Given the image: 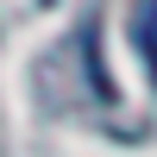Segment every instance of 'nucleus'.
<instances>
[{"instance_id": "obj_1", "label": "nucleus", "mask_w": 157, "mask_h": 157, "mask_svg": "<svg viewBox=\"0 0 157 157\" xmlns=\"http://www.w3.org/2000/svg\"><path fill=\"white\" fill-rule=\"evenodd\" d=\"M132 38H138V57H145L151 82H157V0H138V13H132Z\"/></svg>"}]
</instances>
